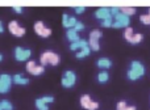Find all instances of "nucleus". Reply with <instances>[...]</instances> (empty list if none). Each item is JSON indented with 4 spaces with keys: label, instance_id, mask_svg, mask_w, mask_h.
Listing matches in <instances>:
<instances>
[{
    "label": "nucleus",
    "instance_id": "obj_1",
    "mask_svg": "<svg viewBox=\"0 0 150 110\" xmlns=\"http://www.w3.org/2000/svg\"><path fill=\"white\" fill-rule=\"evenodd\" d=\"M144 74H145V67H144V64L137 60H133L132 64H130V69L128 71V77H129V80L140 79V77L144 76Z\"/></svg>",
    "mask_w": 150,
    "mask_h": 110
},
{
    "label": "nucleus",
    "instance_id": "obj_2",
    "mask_svg": "<svg viewBox=\"0 0 150 110\" xmlns=\"http://www.w3.org/2000/svg\"><path fill=\"white\" fill-rule=\"evenodd\" d=\"M59 63V56L55 53L52 51H46L41 55V64L42 66H46V64H52V66H57Z\"/></svg>",
    "mask_w": 150,
    "mask_h": 110
},
{
    "label": "nucleus",
    "instance_id": "obj_3",
    "mask_svg": "<svg viewBox=\"0 0 150 110\" xmlns=\"http://www.w3.org/2000/svg\"><path fill=\"white\" fill-rule=\"evenodd\" d=\"M129 24H130L129 16L120 12L119 15L115 17V22L112 26H113V28H129Z\"/></svg>",
    "mask_w": 150,
    "mask_h": 110
},
{
    "label": "nucleus",
    "instance_id": "obj_4",
    "mask_svg": "<svg viewBox=\"0 0 150 110\" xmlns=\"http://www.w3.org/2000/svg\"><path fill=\"white\" fill-rule=\"evenodd\" d=\"M12 77L9 75H0V93H7L11 89V84H12Z\"/></svg>",
    "mask_w": 150,
    "mask_h": 110
},
{
    "label": "nucleus",
    "instance_id": "obj_5",
    "mask_svg": "<svg viewBox=\"0 0 150 110\" xmlns=\"http://www.w3.org/2000/svg\"><path fill=\"white\" fill-rule=\"evenodd\" d=\"M80 105L87 110H96L99 108V104L91 100V97L88 95L82 96V98H80Z\"/></svg>",
    "mask_w": 150,
    "mask_h": 110
},
{
    "label": "nucleus",
    "instance_id": "obj_6",
    "mask_svg": "<svg viewBox=\"0 0 150 110\" xmlns=\"http://www.w3.org/2000/svg\"><path fill=\"white\" fill-rule=\"evenodd\" d=\"M76 81V76L73 71H66L62 77V85L65 88H71Z\"/></svg>",
    "mask_w": 150,
    "mask_h": 110
},
{
    "label": "nucleus",
    "instance_id": "obj_7",
    "mask_svg": "<svg viewBox=\"0 0 150 110\" xmlns=\"http://www.w3.org/2000/svg\"><path fill=\"white\" fill-rule=\"evenodd\" d=\"M101 33L99 30H93L92 33L90 34V41H88V45H90V47L92 50H95V51H98L99 50V38H100Z\"/></svg>",
    "mask_w": 150,
    "mask_h": 110
},
{
    "label": "nucleus",
    "instance_id": "obj_8",
    "mask_svg": "<svg viewBox=\"0 0 150 110\" xmlns=\"http://www.w3.org/2000/svg\"><path fill=\"white\" fill-rule=\"evenodd\" d=\"M8 29H9L11 33L16 37H23L24 34H25V29L21 28L17 24V21H11L9 25H8Z\"/></svg>",
    "mask_w": 150,
    "mask_h": 110
},
{
    "label": "nucleus",
    "instance_id": "obj_9",
    "mask_svg": "<svg viewBox=\"0 0 150 110\" xmlns=\"http://www.w3.org/2000/svg\"><path fill=\"white\" fill-rule=\"evenodd\" d=\"M30 50H25L23 47H16L15 49V58L17 59L18 62H24L30 56Z\"/></svg>",
    "mask_w": 150,
    "mask_h": 110
},
{
    "label": "nucleus",
    "instance_id": "obj_10",
    "mask_svg": "<svg viewBox=\"0 0 150 110\" xmlns=\"http://www.w3.org/2000/svg\"><path fill=\"white\" fill-rule=\"evenodd\" d=\"M26 71L32 75H41L45 71V68L44 66H36V63L33 60H30L26 63Z\"/></svg>",
    "mask_w": 150,
    "mask_h": 110
},
{
    "label": "nucleus",
    "instance_id": "obj_11",
    "mask_svg": "<svg viewBox=\"0 0 150 110\" xmlns=\"http://www.w3.org/2000/svg\"><path fill=\"white\" fill-rule=\"evenodd\" d=\"M34 30H36V33L41 37H49L50 34H52V30H50L49 28H46L41 21L36 22V25H34Z\"/></svg>",
    "mask_w": 150,
    "mask_h": 110
},
{
    "label": "nucleus",
    "instance_id": "obj_12",
    "mask_svg": "<svg viewBox=\"0 0 150 110\" xmlns=\"http://www.w3.org/2000/svg\"><path fill=\"white\" fill-rule=\"evenodd\" d=\"M95 16L100 20H107V18H111L112 17V13H111V8H107V7H103V8H99L96 11Z\"/></svg>",
    "mask_w": 150,
    "mask_h": 110
},
{
    "label": "nucleus",
    "instance_id": "obj_13",
    "mask_svg": "<svg viewBox=\"0 0 150 110\" xmlns=\"http://www.w3.org/2000/svg\"><path fill=\"white\" fill-rule=\"evenodd\" d=\"M63 21H62V24H63V26L65 28H67V29H73V28H75V25L78 24V21H76V18L75 17H70L69 15H63Z\"/></svg>",
    "mask_w": 150,
    "mask_h": 110
},
{
    "label": "nucleus",
    "instance_id": "obj_14",
    "mask_svg": "<svg viewBox=\"0 0 150 110\" xmlns=\"http://www.w3.org/2000/svg\"><path fill=\"white\" fill-rule=\"evenodd\" d=\"M66 36H67V38L71 41V43H74V42H78V41H80V38H79V36H78V32L75 30V29H69L67 30V33H66Z\"/></svg>",
    "mask_w": 150,
    "mask_h": 110
},
{
    "label": "nucleus",
    "instance_id": "obj_15",
    "mask_svg": "<svg viewBox=\"0 0 150 110\" xmlns=\"http://www.w3.org/2000/svg\"><path fill=\"white\" fill-rule=\"evenodd\" d=\"M88 46H90V45H88L87 41H84V39H80V41L71 43L70 49H71V50H78V49L82 50V49H84V47H88Z\"/></svg>",
    "mask_w": 150,
    "mask_h": 110
},
{
    "label": "nucleus",
    "instance_id": "obj_16",
    "mask_svg": "<svg viewBox=\"0 0 150 110\" xmlns=\"http://www.w3.org/2000/svg\"><path fill=\"white\" fill-rule=\"evenodd\" d=\"M111 66H112L111 60L107 58H101L98 60V67H100V68H109Z\"/></svg>",
    "mask_w": 150,
    "mask_h": 110
},
{
    "label": "nucleus",
    "instance_id": "obj_17",
    "mask_svg": "<svg viewBox=\"0 0 150 110\" xmlns=\"http://www.w3.org/2000/svg\"><path fill=\"white\" fill-rule=\"evenodd\" d=\"M13 81H15L16 84L25 85V84H28V83H29V80L28 79H24L21 75H15V76H13Z\"/></svg>",
    "mask_w": 150,
    "mask_h": 110
},
{
    "label": "nucleus",
    "instance_id": "obj_18",
    "mask_svg": "<svg viewBox=\"0 0 150 110\" xmlns=\"http://www.w3.org/2000/svg\"><path fill=\"white\" fill-rule=\"evenodd\" d=\"M36 106L38 110H49V108H47V104L45 102L42 98H37L36 100Z\"/></svg>",
    "mask_w": 150,
    "mask_h": 110
},
{
    "label": "nucleus",
    "instance_id": "obj_19",
    "mask_svg": "<svg viewBox=\"0 0 150 110\" xmlns=\"http://www.w3.org/2000/svg\"><path fill=\"white\" fill-rule=\"evenodd\" d=\"M120 11H121V13H124L127 16H132L136 13V8H133V7H121Z\"/></svg>",
    "mask_w": 150,
    "mask_h": 110
},
{
    "label": "nucleus",
    "instance_id": "obj_20",
    "mask_svg": "<svg viewBox=\"0 0 150 110\" xmlns=\"http://www.w3.org/2000/svg\"><path fill=\"white\" fill-rule=\"evenodd\" d=\"M0 110H13V106L9 101L3 100L0 101Z\"/></svg>",
    "mask_w": 150,
    "mask_h": 110
},
{
    "label": "nucleus",
    "instance_id": "obj_21",
    "mask_svg": "<svg viewBox=\"0 0 150 110\" xmlns=\"http://www.w3.org/2000/svg\"><path fill=\"white\" fill-rule=\"evenodd\" d=\"M117 110H136V108L134 106H128L125 101H120L117 104Z\"/></svg>",
    "mask_w": 150,
    "mask_h": 110
},
{
    "label": "nucleus",
    "instance_id": "obj_22",
    "mask_svg": "<svg viewBox=\"0 0 150 110\" xmlns=\"http://www.w3.org/2000/svg\"><path fill=\"white\" fill-rule=\"evenodd\" d=\"M108 79H109V75H108V72H105V71L100 72V74L98 75V80H99L100 83H105V81H108Z\"/></svg>",
    "mask_w": 150,
    "mask_h": 110
},
{
    "label": "nucleus",
    "instance_id": "obj_23",
    "mask_svg": "<svg viewBox=\"0 0 150 110\" xmlns=\"http://www.w3.org/2000/svg\"><path fill=\"white\" fill-rule=\"evenodd\" d=\"M133 29L132 28H127L125 29V33H124V37H125V39H127L128 42H130L132 41V38H133Z\"/></svg>",
    "mask_w": 150,
    "mask_h": 110
},
{
    "label": "nucleus",
    "instance_id": "obj_24",
    "mask_svg": "<svg viewBox=\"0 0 150 110\" xmlns=\"http://www.w3.org/2000/svg\"><path fill=\"white\" fill-rule=\"evenodd\" d=\"M90 51H91V47L88 46V47H84V49H82L79 53L76 54V58H84V56H87L88 54H90Z\"/></svg>",
    "mask_w": 150,
    "mask_h": 110
},
{
    "label": "nucleus",
    "instance_id": "obj_25",
    "mask_svg": "<svg viewBox=\"0 0 150 110\" xmlns=\"http://www.w3.org/2000/svg\"><path fill=\"white\" fill-rule=\"evenodd\" d=\"M142 38H144V36L142 34H134V36H133V38H132V41L129 42V43H133V45H136V43H140L141 41H142Z\"/></svg>",
    "mask_w": 150,
    "mask_h": 110
},
{
    "label": "nucleus",
    "instance_id": "obj_26",
    "mask_svg": "<svg viewBox=\"0 0 150 110\" xmlns=\"http://www.w3.org/2000/svg\"><path fill=\"white\" fill-rule=\"evenodd\" d=\"M140 20H141V22L145 24V25H150V8H149V13H148V15H142L140 17Z\"/></svg>",
    "mask_w": 150,
    "mask_h": 110
},
{
    "label": "nucleus",
    "instance_id": "obj_27",
    "mask_svg": "<svg viewBox=\"0 0 150 110\" xmlns=\"http://www.w3.org/2000/svg\"><path fill=\"white\" fill-rule=\"evenodd\" d=\"M112 25H113V20H112V17L107 18V20L103 21V26H105V28H109V26H112Z\"/></svg>",
    "mask_w": 150,
    "mask_h": 110
},
{
    "label": "nucleus",
    "instance_id": "obj_28",
    "mask_svg": "<svg viewBox=\"0 0 150 110\" xmlns=\"http://www.w3.org/2000/svg\"><path fill=\"white\" fill-rule=\"evenodd\" d=\"M120 12H121V11H120V8H119V7H113V8H111V13H112V16H115V17H116V16L119 15Z\"/></svg>",
    "mask_w": 150,
    "mask_h": 110
},
{
    "label": "nucleus",
    "instance_id": "obj_29",
    "mask_svg": "<svg viewBox=\"0 0 150 110\" xmlns=\"http://www.w3.org/2000/svg\"><path fill=\"white\" fill-rule=\"evenodd\" d=\"M83 28H84V25H83V24L82 22H79V21H78V24H76V25H75V30H76V32H79V30H82V29Z\"/></svg>",
    "mask_w": 150,
    "mask_h": 110
},
{
    "label": "nucleus",
    "instance_id": "obj_30",
    "mask_svg": "<svg viewBox=\"0 0 150 110\" xmlns=\"http://www.w3.org/2000/svg\"><path fill=\"white\" fill-rule=\"evenodd\" d=\"M42 100H44L46 104H49V102H53V101H54V98H53V97H49V96H47V97H42Z\"/></svg>",
    "mask_w": 150,
    "mask_h": 110
},
{
    "label": "nucleus",
    "instance_id": "obj_31",
    "mask_svg": "<svg viewBox=\"0 0 150 110\" xmlns=\"http://www.w3.org/2000/svg\"><path fill=\"white\" fill-rule=\"evenodd\" d=\"M84 9H86L84 7H75V12L76 13H83L84 12Z\"/></svg>",
    "mask_w": 150,
    "mask_h": 110
},
{
    "label": "nucleus",
    "instance_id": "obj_32",
    "mask_svg": "<svg viewBox=\"0 0 150 110\" xmlns=\"http://www.w3.org/2000/svg\"><path fill=\"white\" fill-rule=\"evenodd\" d=\"M13 9H15L17 13H21V12H23V8H21V7H13Z\"/></svg>",
    "mask_w": 150,
    "mask_h": 110
},
{
    "label": "nucleus",
    "instance_id": "obj_33",
    "mask_svg": "<svg viewBox=\"0 0 150 110\" xmlns=\"http://www.w3.org/2000/svg\"><path fill=\"white\" fill-rule=\"evenodd\" d=\"M3 32H4V26H3L1 21H0V33H3Z\"/></svg>",
    "mask_w": 150,
    "mask_h": 110
},
{
    "label": "nucleus",
    "instance_id": "obj_34",
    "mask_svg": "<svg viewBox=\"0 0 150 110\" xmlns=\"http://www.w3.org/2000/svg\"><path fill=\"white\" fill-rule=\"evenodd\" d=\"M1 59H3V55H0V60H1Z\"/></svg>",
    "mask_w": 150,
    "mask_h": 110
}]
</instances>
